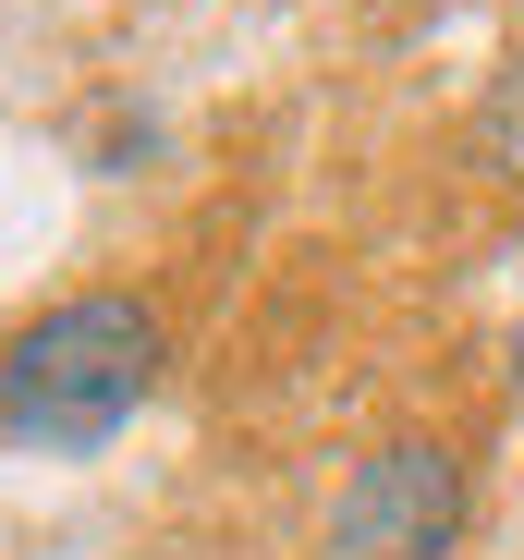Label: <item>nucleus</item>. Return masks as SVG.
Returning <instances> with one entry per match:
<instances>
[{"mask_svg":"<svg viewBox=\"0 0 524 560\" xmlns=\"http://www.w3.org/2000/svg\"><path fill=\"white\" fill-rule=\"evenodd\" d=\"M512 390H524V329H512Z\"/></svg>","mask_w":524,"mask_h":560,"instance_id":"nucleus-4","label":"nucleus"},{"mask_svg":"<svg viewBox=\"0 0 524 560\" xmlns=\"http://www.w3.org/2000/svg\"><path fill=\"white\" fill-rule=\"evenodd\" d=\"M488 159L500 171H524V49L500 61V85H488Z\"/></svg>","mask_w":524,"mask_h":560,"instance_id":"nucleus-3","label":"nucleus"},{"mask_svg":"<svg viewBox=\"0 0 524 560\" xmlns=\"http://www.w3.org/2000/svg\"><path fill=\"white\" fill-rule=\"evenodd\" d=\"M159 305L147 293H61L0 341V439L13 451H98L159 390Z\"/></svg>","mask_w":524,"mask_h":560,"instance_id":"nucleus-1","label":"nucleus"},{"mask_svg":"<svg viewBox=\"0 0 524 560\" xmlns=\"http://www.w3.org/2000/svg\"><path fill=\"white\" fill-rule=\"evenodd\" d=\"M476 524V476L452 439H379L329 500V548L341 560H452Z\"/></svg>","mask_w":524,"mask_h":560,"instance_id":"nucleus-2","label":"nucleus"}]
</instances>
